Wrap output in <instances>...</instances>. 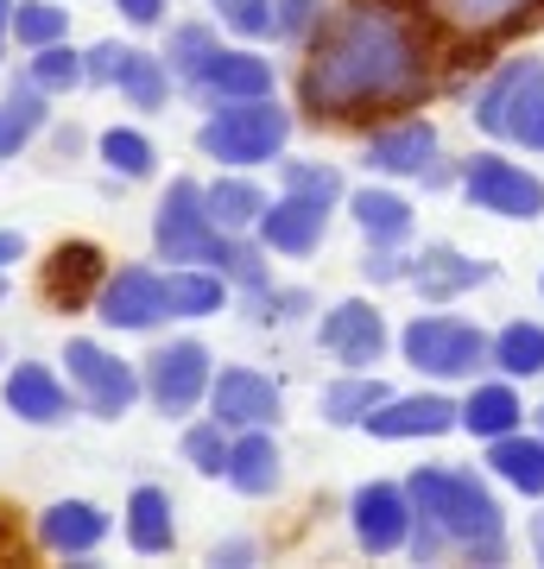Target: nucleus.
I'll return each mask as SVG.
<instances>
[{"instance_id": "nucleus-9", "label": "nucleus", "mask_w": 544, "mask_h": 569, "mask_svg": "<svg viewBox=\"0 0 544 569\" xmlns=\"http://www.w3.org/2000/svg\"><path fill=\"white\" fill-rule=\"evenodd\" d=\"M96 317L108 329H152V323H165V317H171V305H165V272H152V266H121L115 279H101Z\"/></svg>"}, {"instance_id": "nucleus-15", "label": "nucleus", "mask_w": 544, "mask_h": 569, "mask_svg": "<svg viewBox=\"0 0 544 569\" xmlns=\"http://www.w3.org/2000/svg\"><path fill=\"white\" fill-rule=\"evenodd\" d=\"M323 348L343 367H374L386 348V317L374 305H362V298H348V305H336L323 317Z\"/></svg>"}, {"instance_id": "nucleus-34", "label": "nucleus", "mask_w": 544, "mask_h": 569, "mask_svg": "<svg viewBox=\"0 0 544 569\" xmlns=\"http://www.w3.org/2000/svg\"><path fill=\"white\" fill-rule=\"evenodd\" d=\"M7 32L39 51V44H58L63 32H70V13L51 7V0H20V7H13V20H7Z\"/></svg>"}, {"instance_id": "nucleus-43", "label": "nucleus", "mask_w": 544, "mask_h": 569, "mask_svg": "<svg viewBox=\"0 0 544 569\" xmlns=\"http://www.w3.org/2000/svg\"><path fill=\"white\" fill-rule=\"evenodd\" d=\"M115 7H121L133 26H159L165 20V0H115Z\"/></svg>"}, {"instance_id": "nucleus-2", "label": "nucleus", "mask_w": 544, "mask_h": 569, "mask_svg": "<svg viewBox=\"0 0 544 569\" xmlns=\"http://www.w3.org/2000/svg\"><path fill=\"white\" fill-rule=\"evenodd\" d=\"M405 493H412V507L431 526L444 531V545H456L463 557H475V563H501L506 557L501 507H494V493L475 475H463V468H418Z\"/></svg>"}, {"instance_id": "nucleus-45", "label": "nucleus", "mask_w": 544, "mask_h": 569, "mask_svg": "<svg viewBox=\"0 0 544 569\" xmlns=\"http://www.w3.org/2000/svg\"><path fill=\"white\" fill-rule=\"evenodd\" d=\"M254 557V545H216V563H247Z\"/></svg>"}, {"instance_id": "nucleus-21", "label": "nucleus", "mask_w": 544, "mask_h": 569, "mask_svg": "<svg viewBox=\"0 0 544 569\" xmlns=\"http://www.w3.org/2000/svg\"><path fill=\"white\" fill-rule=\"evenodd\" d=\"M101 279V253L89 241H63L51 260H44V298L58 310H70V305H82L89 298V284Z\"/></svg>"}, {"instance_id": "nucleus-23", "label": "nucleus", "mask_w": 544, "mask_h": 569, "mask_svg": "<svg viewBox=\"0 0 544 569\" xmlns=\"http://www.w3.org/2000/svg\"><path fill=\"white\" fill-rule=\"evenodd\" d=\"M487 468L501 475L506 488L544 493V437H520V430H506V437H487Z\"/></svg>"}, {"instance_id": "nucleus-24", "label": "nucleus", "mask_w": 544, "mask_h": 569, "mask_svg": "<svg viewBox=\"0 0 544 569\" xmlns=\"http://www.w3.org/2000/svg\"><path fill=\"white\" fill-rule=\"evenodd\" d=\"M171 538H178V526H171V493L133 488V500H127V545L140 550V557H165Z\"/></svg>"}, {"instance_id": "nucleus-49", "label": "nucleus", "mask_w": 544, "mask_h": 569, "mask_svg": "<svg viewBox=\"0 0 544 569\" xmlns=\"http://www.w3.org/2000/svg\"><path fill=\"white\" fill-rule=\"evenodd\" d=\"M0 291H7V284H0Z\"/></svg>"}, {"instance_id": "nucleus-26", "label": "nucleus", "mask_w": 544, "mask_h": 569, "mask_svg": "<svg viewBox=\"0 0 544 569\" xmlns=\"http://www.w3.org/2000/svg\"><path fill=\"white\" fill-rule=\"evenodd\" d=\"M355 222H362V234L374 247H399L405 234H412V203L367 183V190H355Z\"/></svg>"}, {"instance_id": "nucleus-8", "label": "nucleus", "mask_w": 544, "mask_h": 569, "mask_svg": "<svg viewBox=\"0 0 544 569\" xmlns=\"http://www.w3.org/2000/svg\"><path fill=\"white\" fill-rule=\"evenodd\" d=\"M63 361H70V380H77L82 406L96 411V418H121V411L140 399V387H146L127 361H115L101 342H82V336L63 348Z\"/></svg>"}, {"instance_id": "nucleus-31", "label": "nucleus", "mask_w": 544, "mask_h": 569, "mask_svg": "<svg viewBox=\"0 0 544 569\" xmlns=\"http://www.w3.org/2000/svg\"><path fill=\"white\" fill-rule=\"evenodd\" d=\"M386 399H393L386 380H374V373L355 367V380H336V387L323 392V418H329V425H367V411L386 406Z\"/></svg>"}, {"instance_id": "nucleus-7", "label": "nucleus", "mask_w": 544, "mask_h": 569, "mask_svg": "<svg viewBox=\"0 0 544 569\" xmlns=\"http://www.w3.org/2000/svg\"><path fill=\"white\" fill-rule=\"evenodd\" d=\"M463 190L475 209H494V216H513V222H532L544 216V178H532L525 164L494 159V152H475L463 171Z\"/></svg>"}, {"instance_id": "nucleus-22", "label": "nucleus", "mask_w": 544, "mask_h": 569, "mask_svg": "<svg viewBox=\"0 0 544 569\" xmlns=\"http://www.w3.org/2000/svg\"><path fill=\"white\" fill-rule=\"evenodd\" d=\"M228 488L235 493H273L279 488V443L266 437V425H254L247 437L228 443Z\"/></svg>"}, {"instance_id": "nucleus-18", "label": "nucleus", "mask_w": 544, "mask_h": 569, "mask_svg": "<svg viewBox=\"0 0 544 569\" xmlns=\"http://www.w3.org/2000/svg\"><path fill=\"white\" fill-rule=\"evenodd\" d=\"M405 279L418 284L431 305H444V298H456V291H475V284H487V279H494V266L463 260L456 247H424L418 260L405 266Z\"/></svg>"}, {"instance_id": "nucleus-1", "label": "nucleus", "mask_w": 544, "mask_h": 569, "mask_svg": "<svg viewBox=\"0 0 544 569\" xmlns=\"http://www.w3.org/2000/svg\"><path fill=\"white\" fill-rule=\"evenodd\" d=\"M424 82H431V63H424L418 26L386 0H355L323 26L298 96L310 114H362L386 102H418Z\"/></svg>"}, {"instance_id": "nucleus-12", "label": "nucleus", "mask_w": 544, "mask_h": 569, "mask_svg": "<svg viewBox=\"0 0 544 569\" xmlns=\"http://www.w3.org/2000/svg\"><path fill=\"white\" fill-rule=\"evenodd\" d=\"M209 406H216V418L222 425H273L279 418V380H266V373H254V367H222L216 380H209Z\"/></svg>"}, {"instance_id": "nucleus-16", "label": "nucleus", "mask_w": 544, "mask_h": 569, "mask_svg": "<svg viewBox=\"0 0 544 569\" xmlns=\"http://www.w3.org/2000/svg\"><path fill=\"white\" fill-rule=\"evenodd\" d=\"M323 222H329V203L317 197H298V190H285L279 203L260 209V234L273 253H310L323 241Z\"/></svg>"}, {"instance_id": "nucleus-29", "label": "nucleus", "mask_w": 544, "mask_h": 569, "mask_svg": "<svg viewBox=\"0 0 544 569\" xmlns=\"http://www.w3.org/2000/svg\"><path fill=\"white\" fill-rule=\"evenodd\" d=\"M165 305H171V317H209V310L228 305V284L222 272H202V266L165 272Z\"/></svg>"}, {"instance_id": "nucleus-11", "label": "nucleus", "mask_w": 544, "mask_h": 569, "mask_svg": "<svg viewBox=\"0 0 544 569\" xmlns=\"http://www.w3.org/2000/svg\"><path fill=\"white\" fill-rule=\"evenodd\" d=\"M348 519H355L362 550L386 557V550H399L405 538H412V493L393 488V481H367V488H355V500H348Z\"/></svg>"}, {"instance_id": "nucleus-46", "label": "nucleus", "mask_w": 544, "mask_h": 569, "mask_svg": "<svg viewBox=\"0 0 544 569\" xmlns=\"http://www.w3.org/2000/svg\"><path fill=\"white\" fill-rule=\"evenodd\" d=\"M532 550H538V563H544V512L532 519Z\"/></svg>"}, {"instance_id": "nucleus-19", "label": "nucleus", "mask_w": 544, "mask_h": 569, "mask_svg": "<svg viewBox=\"0 0 544 569\" xmlns=\"http://www.w3.org/2000/svg\"><path fill=\"white\" fill-rule=\"evenodd\" d=\"M101 538H108V512L89 507V500H58L39 519V545L58 550V557H89Z\"/></svg>"}, {"instance_id": "nucleus-36", "label": "nucleus", "mask_w": 544, "mask_h": 569, "mask_svg": "<svg viewBox=\"0 0 544 569\" xmlns=\"http://www.w3.org/2000/svg\"><path fill=\"white\" fill-rule=\"evenodd\" d=\"M101 159H108V171H121V178H152V140L133 133V127H108L101 133Z\"/></svg>"}, {"instance_id": "nucleus-5", "label": "nucleus", "mask_w": 544, "mask_h": 569, "mask_svg": "<svg viewBox=\"0 0 544 569\" xmlns=\"http://www.w3.org/2000/svg\"><path fill=\"white\" fill-rule=\"evenodd\" d=\"M152 241H159L165 260H190V266H235V253L241 247L228 241L222 228L209 222V203H202V183L178 178L171 190H165L159 203V222H152Z\"/></svg>"}, {"instance_id": "nucleus-40", "label": "nucleus", "mask_w": 544, "mask_h": 569, "mask_svg": "<svg viewBox=\"0 0 544 569\" xmlns=\"http://www.w3.org/2000/svg\"><path fill=\"white\" fill-rule=\"evenodd\" d=\"M285 190L317 197V203H336V197H343V178H336L329 164H285Z\"/></svg>"}, {"instance_id": "nucleus-39", "label": "nucleus", "mask_w": 544, "mask_h": 569, "mask_svg": "<svg viewBox=\"0 0 544 569\" xmlns=\"http://www.w3.org/2000/svg\"><path fill=\"white\" fill-rule=\"evenodd\" d=\"M216 13H222V26H235L241 39H266L273 32V0H209Z\"/></svg>"}, {"instance_id": "nucleus-41", "label": "nucleus", "mask_w": 544, "mask_h": 569, "mask_svg": "<svg viewBox=\"0 0 544 569\" xmlns=\"http://www.w3.org/2000/svg\"><path fill=\"white\" fill-rule=\"evenodd\" d=\"M317 0H273V32L279 39H310V26H317Z\"/></svg>"}, {"instance_id": "nucleus-13", "label": "nucleus", "mask_w": 544, "mask_h": 569, "mask_svg": "<svg viewBox=\"0 0 544 569\" xmlns=\"http://www.w3.org/2000/svg\"><path fill=\"white\" fill-rule=\"evenodd\" d=\"M463 425V406L444 399V392H418V399H386V406L367 411V430L399 443V437H444V430Z\"/></svg>"}, {"instance_id": "nucleus-10", "label": "nucleus", "mask_w": 544, "mask_h": 569, "mask_svg": "<svg viewBox=\"0 0 544 569\" xmlns=\"http://www.w3.org/2000/svg\"><path fill=\"white\" fill-rule=\"evenodd\" d=\"M209 348L202 342H171L159 348L152 361H146V392H152V406L165 411V418H178V411H190L209 392Z\"/></svg>"}, {"instance_id": "nucleus-42", "label": "nucleus", "mask_w": 544, "mask_h": 569, "mask_svg": "<svg viewBox=\"0 0 544 569\" xmlns=\"http://www.w3.org/2000/svg\"><path fill=\"white\" fill-rule=\"evenodd\" d=\"M362 272H367V279H405V266H399V253H386V247H380V253H367V260H362Z\"/></svg>"}, {"instance_id": "nucleus-48", "label": "nucleus", "mask_w": 544, "mask_h": 569, "mask_svg": "<svg viewBox=\"0 0 544 569\" xmlns=\"http://www.w3.org/2000/svg\"><path fill=\"white\" fill-rule=\"evenodd\" d=\"M538 430H544V406H538Z\"/></svg>"}, {"instance_id": "nucleus-47", "label": "nucleus", "mask_w": 544, "mask_h": 569, "mask_svg": "<svg viewBox=\"0 0 544 569\" xmlns=\"http://www.w3.org/2000/svg\"><path fill=\"white\" fill-rule=\"evenodd\" d=\"M7 20H13V0H0V44H7Z\"/></svg>"}, {"instance_id": "nucleus-14", "label": "nucleus", "mask_w": 544, "mask_h": 569, "mask_svg": "<svg viewBox=\"0 0 544 569\" xmlns=\"http://www.w3.org/2000/svg\"><path fill=\"white\" fill-rule=\"evenodd\" d=\"M209 108L222 102H254V96H273V63L260 51H216V58L202 63V77L190 82Z\"/></svg>"}, {"instance_id": "nucleus-28", "label": "nucleus", "mask_w": 544, "mask_h": 569, "mask_svg": "<svg viewBox=\"0 0 544 569\" xmlns=\"http://www.w3.org/2000/svg\"><path fill=\"white\" fill-rule=\"evenodd\" d=\"M202 203H209V222L222 228V234H235V228H254L260 222V183H247V178H216L209 190H202Z\"/></svg>"}, {"instance_id": "nucleus-25", "label": "nucleus", "mask_w": 544, "mask_h": 569, "mask_svg": "<svg viewBox=\"0 0 544 569\" xmlns=\"http://www.w3.org/2000/svg\"><path fill=\"white\" fill-rule=\"evenodd\" d=\"M115 89H121L133 108H159L165 96H171V70H165V58H152V51H133V44H121V58H115Z\"/></svg>"}, {"instance_id": "nucleus-4", "label": "nucleus", "mask_w": 544, "mask_h": 569, "mask_svg": "<svg viewBox=\"0 0 544 569\" xmlns=\"http://www.w3.org/2000/svg\"><path fill=\"white\" fill-rule=\"evenodd\" d=\"M475 121L494 133V140L532 146L544 152V63L538 58H513L501 77L475 96Z\"/></svg>"}, {"instance_id": "nucleus-35", "label": "nucleus", "mask_w": 544, "mask_h": 569, "mask_svg": "<svg viewBox=\"0 0 544 569\" xmlns=\"http://www.w3.org/2000/svg\"><path fill=\"white\" fill-rule=\"evenodd\" d=\"M26 77L39 82L44 96H63V89L89 82V77H82V58L70 51V44H39V51H32V70H26Z\"/></svg>"}, {"instance_id": "nucleus-37", "label": "nucleus", "mask_w": 544, "mask_h": 569, "mask_svg": "<svg viewBox=\"0 0 544 569\" xmlns=\"http://www.w3.org/2000/svg\"><path fill=\"white\" fill-rule=\"evenodd\" d=\"M216 51H222V44H216V32H209V26H178L165 58H171V77L197 82V77H202V63L216 58Z\"/></svg>"}, {"instance_id": "nucleus-32", "label": "nucleus", "mask_w": 544, "mask_h": 569, "mask_svg": "<svg viewBox=\"0 0 544 569\" xmlns=\"http://www.w3.org/2000/svg\"><path fill=\"white\" fill-rule=\"evenodd\" d=\"M487 355L513 373V380H532V373H544V329L538 323H506L494 342H487Z\"/></svg>"}, {"instance_id": "nucleus-20", "label": "nucleus", "mask_w": 544, "mask_h": 569, "mask_svg": "<svg viewBox=\"0 0 544 569\" xmlns=\"http://www.w3.org/2000/svg\"><path fill=\"white\" fill-rule=\"evenodd\" d=\"M7 406L20 411L26 425H63L70 418V392L58 387V373L39 361H20L7 373Z\"/></svg>"}, {"instance_id": "nucleus-38", "label": "nucleus", "mask_w": 544, "mask_h": 569, "mask_svg": "<svg viewBox=\"0 0 544 569\" xmlns=\"http://www.w3.org/2000/svg\"><path fill=\"white\" fill-rule=\"evenodd\" d=\"M222 430H228L222 418L184 430V462L197 468V475H228V437H222Z\"/></svg>"}, {"instance_id": "nucleus-17", "label": "nucleus", "mask_w": 544, "mask_h": 569, "mask_svg": "<svg viewBox=\"0 0 544 569\" xmlns=\"http://www.w3.org/2000/svg\"><path fill=\"white\" fill-rule=\"evenodd\" d=\"M367 164L386 171V178H424L437 164V127L431 121H405V127H386L367 140Z\"/></svg>"}, {"instance_id": "nucleus-30", "label": "nucleus", "mask_w": 544, "mask_h": 569, "mask_svg": "<svg viewBox=\"0 0 544 569\" xmlns=\"http://www.w3.org/2000/svg\"><path fill=\"white\" fill-rule=\"evenodd\" d=\"M525 406L513 387H475L463 406V430H475V437H506V430H520Z\"/></svg>"}, {"instance_id": "nucleus-33", "label": "nucleus", "mask_w": 544, "mask_h": 569, "mask_svg": "<svg viewBox=\"0 0 544 569\" xmlns=\"http://www.w3.org/2000/svg\"><path fill=\"white\" fill-rule=\"evenodd\" d=\"M532 7V0H437V20L456 32H501Z\"/></svg>"}, {"instance_id": "nucleus-3", "label": "nucleus", "mask_w": 544, "mask_h": 569, "mask_svg": "<svg viewBox=\"0 0 544 569\" xmlns=\"http://www.w3.org/2000/svg\"><path fill=\"white\" fill-rule=\"evenodd\" d=\"M285 133H291V114H285L273 96H254V102H222L209 121H202L197 146L216 164H273L279 159Z\"/></svg>"}, {"instance_id": "nucleus-6", "label": "nucleus", "mask_w": 544, "mask_h": 569, "mask_svg": "<svg viewBox=\"0 0 544 569\" xmlns=\"http://www.w3.org/2000/svg\"><path fill=\"white\" fill-rule=\"evenodd\" d=\"M399 348L418 373H437V380H463V373H475L487 361V336L475 323H463V317H418L399 336Z\"/></svg>"}, {"instance_id": "nucleus-44", "label": "nucleus", "mask_w": 544, "mask_h": 569, "mask_svg": "<svg viewBox=\"0 0 544 569\" xmlns=\"http://www.w3.org/2000/svg\"><path fill=\"white\" fill-rule=\"evenodd\" d=\"M26 247H20V234H7V228H0V272H7V266L20 260Z\"/></svg>"}, {"instance_id": "nucleus-27", "label": "nucleus", "mask_w": 544, "mask_h": 569, "mask_svg": "<svg viewBox=\"0 0 544 569\" xmlns=\"http://www.w3.org/2000/svg\"><path fill=\"white\" fill-rule=\"evenodd\" d=\"M39 127H44V89L26 77V82H13L7 102H0V159H20V146L32 140Z\"/></svg>"}]
</instances>
